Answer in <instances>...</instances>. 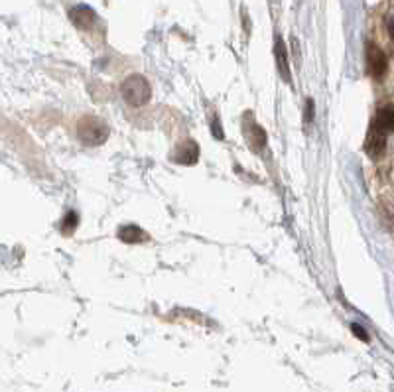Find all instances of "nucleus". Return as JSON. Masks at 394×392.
I'll return each instance as SVG.
<instances>
[{"instance_id":"1","label":"nucleus","mask_w":394,"mask_h":392,"mask_svg":"<svg viewBox=\"0 0 394 392\" xmlns=\"http://www.w3.org/2000/svg\"><path fill=\"white\" fill-rule=\"evenodd\" d=\"M391 133H394V107L393 105H384L377 110L373 124L368 128L365 150L371 158H379L384 152Z\"/></svg>"},{"instance_id":"2","label":"nucleus","mask_w":394,"mask_h":392,"mask_svg":"<svg viewBox=\"0 0 394 392\" xmlns=\"http://www.w3.org/2000/svg\"><path fill=\"white\" fill-rule=\"evenodd\" d=\"M77 138L87 146H101L109 138V126L97 117H83L77 122Z\"/></svg>"},{"instance_id":"3","label":"nucleus","mask_w":394,"mask_h":392,"mask_svg":"<svg viewBox=\"0 0 394 392\" xmlns=\"http://www.w3.org/2000/svg\"><path fill=\"white\" fill-rule=\"evenodd\" d=\"M121 93L130 107H142L150 101L152 89H150V83L142 75H130L121 85Z\"/></svg>"},{"instance_id":"4","label":"nucleus","mask_w":394,"mask_h":392,"mask_svg":"<svg viewBox=\"0 0 394 392\" xmlns=\"http://www.w3.org/2000/svg\"><path fill=\"white\" fill-rule=\"evenodd\" d=\"M367 68L373 77H382L386 71V57L375 43H367Z\"/></svg>"},{"instance_id":"5","label":"nucleus","mask_w":394,"mask_h":392,"mask_svg":"<svg viewBox=\"0 0 394 392\" xmlns=\"http://www.w3.org/2000/svg\"><path fill=\"white\" fill-rule=\"evenodd\" d=\"M69 16H71L73 24L79 28V30H93L99 24L97 14L89 6H75V8H71Z\"/></svg>"},{"instance_id":"6","label":"nucleus","mask_w":394,"mask_h":392,"mask_svg":"<svg viewBox=\"0 0 394 392\" xmlns=\"http://www.w3.org/2000/svg\"><path fill=\"white\" fill-rule=\"evenodd\" d=\"M245 135L248 146L255 152L264 150V146H266V133H264L262 126H259L257 122L253 121V117H250V121H245Z\"/></svg>"},{"instance_id":"7","label":"nucleus","mask_w":394,"mask_h":392,"mask_svg":"<svg viewBox=\"0 0 394 392\" xmlns=\"http://www.w3.org/2000/svg\"><path fill=\"white\" fill-rule=\"evenodd\" d=\"M199 158V146L193 142V140H184L181 144H177L174 154H172V160L177 164H195Z\"/></svg>"},{"instance_id":"8","label":"nucleus","mask_w":394,"mask_h":392,"mask_svg":"<svg viewBox=\"0 0 394 392\" xmlns=\"http://www.w3.org/2000/svg\"><path fill=\"white\" fill-rule=\"evenodd\" d=\"M274 55H276V66H278L280 77H282L286 83H292V79H290V66H288V54H286V46L282 38H276Z\"/></svg>"},{"instance_id":"9","label":"nucleus","mask_w":394,"mask_h":392,"mask_svg":"<svg viewBox=\"0 0 394 392\" xmlns=\"http://www.w3.org/2000/svg\"><path fill=\"white\" fill-rule=\"evenodd\" d=\"M119 239L126 244H140L148 241V235L138 225H124L119 229Z\"/></svg>"},{"instance_id":"10","label":"nucleus","mask_w":394,"mask_h":392,"mask_svg":"<svg viewBox=\"0 0 394 392\" xmlns=\"http://www.w3.org/2000/svg\"><path fill=\"white\" fill-rule=\"evenodd\" d=\"M77 225H79V215L75 211H69L68 215L63 217V221H61V231L63 233H71Z\"/></svg>"},{"instance_id":"11","label":"nucleus","mask_w":394,"mask_h":392,"mask_svg":"<svg viewBox=\"0 0 394 392\" xmlns=\"http://www.w3.org/2000/svg\"><path fill=\"white\" fill-rule=\"evenodd\" d=\"M353 331H355V335H357V337H363L365 339V341H367V333H365V329H363V327H359V325L357 324H353Z\"/></svg>"}]
</instances>
